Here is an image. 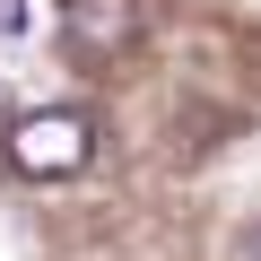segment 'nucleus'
Listing matches in <instances>:
<instances>
[{
  "instance_id": "nucleus-1",
  "label": "nucleus",
  "mask_w": 261,
  "mask_h": 261,
  "mask_svg": "<svg viewBox=\"0 0 261 261\" xmlns=\"http://www.w3.org/2000/svg\"><path fill=\"white\" fill-rule=\"evenodd\" d=\"M87 157H96V122L70 113V105L9 122V166L35 174V183H70V174H87Z\"/></svg>"
},
{
  "instance_id": "nucleus-2",
  "label": "nucleus",
  "mask_w": 261,
  "mask_h": 261,
  "mask_svg": "<svg viewBox=\"0 0 261 261\" xmlns=\"http://www.w3.org/2000/svg\"><path fill=\"white\" fill-rule=\"evenodd\" d=\"M140 35H148V9H140V0H61V44L79 61H122Z\"/></svg>"
},
{
  "instance_id": "nucleus-3",
  "label": "nucleus",
  "mask_w": 261,
  "mask_h": 261,
  "mask_svg": "<svg viewBox=\"0 0 261 261\" xmlns=\"http://www.w3.org/2000/svg\"><path fill=\"white\" fill-rule=\"evenodd\" d=\"M35 35V0H0V44H27Z\"/></svg>"
},
{
  "instance_id": "nucleus-4",
  "label": "nucleus",
  "mask_w": 261,
  "mask_h": 261,
  "mask_svg": "<svg viewBox=\"0 0 261 261\" xmlns=\"http://www.w3.org/2000/svg\"><path fill=\"white\" fill-rule=\"evenodd\" d=\"M244 261H261V226H252V235H244Z\"/></svg>"
}]
</instances>
